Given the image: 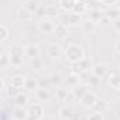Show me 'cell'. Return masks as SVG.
I'll return each mask as SVG.
<instances>
[{
  "mask_svg": "<svg viewBox=\"0 0 120 120\" xmlns=\"http://www.w3.org/2000/svg\"><path fill=\"white\" fill-rule=\"evenodd\" d=\"M65 58L67 61L72 65H76L79 62H82L85 59V49L82 45L79 44H71L67 47L65 49Z\"/></svg>",
  "mask_w": 120,
  "mask_h": 120,
  "instance_id": "1",
  "label": "cell"
},
{
  "mask_svg": "<svg viewBox=\"0 0 120 120\" xmlns=\"http://www.w3.org/2000/svg\"><path fill=\"white\" fill-rule=\"evenodd\" d=\"M10 64L11 67H21L24 64V49L20 47V45H13L10 48Z\"/></svg>",
  "mask_w": 120,
  "mask_h": 120,
  "instance_id": "2",
  "label": "cell"
},
{
  "mask_svg": "<svg viewBox=\"0 0 120 120\" xmlns=\"http://www.w3.org/2000/svg\"><path fill=\"white\" fill-rule=\"evenodd\" d=\"M27 110H28V116H30L31 120H41L42 117H45V112H44L42 103H34Z\"/></svg>",
  "mask_w": 120,
  "mask_h": 120,
  "instance_id": "3",
  "label": "cell"
},
{
  "mask_svg": "<svg viewBox=\"0 0 120 120\" xmlns=\"http://www.w3.org/2000/svg\"><path fill=\"white\" fill-rule=\"evenodd\" d=\"M38 30L41 34H52L55 30V24L51 19H41L38 23Z\"/></svg>",
  "mask_w": 120,
  "mask_h": 120,
  "instance_id": "4",
  "label": "cell"
},
{
  "mask_svg": "<svg viewBox=\"0 0 120 120\" xmlns=\"http://www.w3.org/2000/svg\"><path fill=\"white\" fill-rule=\"evenodd\" d=\"M24 56H27L30 61L40 58V47L37 44H27L24 47Z\"/></svg>",
  "mask_w": 120,
  "mask_h": 120,
  "instance_id": "5",
  "label": "cell"
},
{
  "mask_svg": "<svg viewBox=\"0 0 120 120\" xmlns=\"http://www.w3.org/2000/svg\"><path fill=\"white\" fill-rule=\"evenodd\" d=\"M79 102H81V105H82L83 107L90 109V107H95V105H96V102H98V96H96L92 90H89Z\"/></svg>",
  "mask_w": 120,
  "mask_h": 120,
  "instance_id": "6",
  "label": "cell"
},
{
  "mask_svg": "<svg viewBox=\"0 0 120 120\" xmlns=\"http://www.w3.org/2000/svg\"><path fill=\"white\" fill-rule=\"evenodd\" d=\"M65 26L71 27V26H79L82 24V20H81V16L79 14H75V13H67L64 16V21H62Z\"/></svg>",
  "mask_w": 120,
  "mask_h": 120,
  "instance_id": "7",
  "label": "cell"
},
{
  "mask_svg": "<svg viewBox=\"0 0 120 120\" xmlns=\"http://www.w3.org/2000/svg\"><path fill=\"white\" fill-rule=\"evenodd\" d=\"M47 55L49 58H52V59H58L59 56L62 55V49H61V47L56 45V44H49L47 47Z\"/></svg>",
  "mask_w": 120,
  "mask_h": 120,
  "instance_id": "8",
  "label": "cell"
},
{
  "mask_svg": "<svg viewBox=\"0 0 120 120\" xmlns=\"http://www.w3.org/2000/svg\"><path fill=\"white\" fill-rule=\"evenodd\" d=\"M54 35L59 40H64L68 35V26H65L64 23H58L55 24V30H54Z\"/></svg>",
  "mask_w": 120,
  "mask_h": 120,
  "instance_id": "9",
  "label": "cell"
},
{
  "mask_svg": "<svg viewBox=\"0 0 120 120\" xmlns=\"http://www.w3.org/2000/svg\"><path fill=\"white\" fill-rule=\"evenodd\" d=\"M88 92H89V88H88V85H83V83H79V85H76L75 88H72V95H74L75 99H78V100H81Z\"/></svg>",
  "mask_w": 120,
  "mask_h": 120,
  "instance_id": "10",
  "label": "cell"
},
{
  "mask_svg": "<svg viewBox=\"0 0 120 120\" xmlns=\"http://www.w3.org/2000/svg\"><path fill=\"white\" fill-rule=\"evenodd\" d=\"M107 72V65L103 62H98L92 67V75L98 76V78H103Z\"/></svg>",
  "mask_w": 120,
  "mask_h": 120,
  "instance_id": "11",
  "label": "cell"
},
{
  "mask_svg": "<svg viewBox=\"0 0 120 120\" xmlns=\"http://www.w3.org/2000/svg\"><path fill=\"white\" fill-rule=\"evenodd\" d=\"M81 28H82V33L86 34V35L93 34L95 30H96V23L92 21V20H89V19H88V20H83L82 24H81Z\"/></svg>",
  "mask_w": 120,
  "mask_h": 120,
  "instance_id": "12",
  "label": "cell"
},
{
  "mask_svg": "<svg viewBox=\"0 0 120 120\" xmlns=\"http://www.w3.org/2000/svg\"><path fill=\"white\" fill-rule=\"evenodd\" d=\"M107 85L113 89H120V74L119 72H112L107 79H106Z\"/></svg>",
  "mask_w": 120,
  "mask_h": 120,
  "instance_id": "13",
  "label": "cell"
},
{
  "mask_svg": "<svg viewBox=\"0 0 120 120\" xmlns=\"http://www.w3.org/2000/svg\"><path fill=\"white\" fill-rule=\"evenodd\" d=\"M17 16H19V19L21 20V21H24V23H27V21H31L33 20V17H34V13H31L27 7H20L19 9V11H17Z\"/></svg>",
  "mask_w": 120,
  "mask_h": 120,
  "instance_id": "14",
  "label": "cell"
},
{
  "mask_svg": "<svg viewBox=\"0 0 120 120\" xmlns=\"http://www.w3.org/2000/svg\"><path fill=\"white\" fill-rule=\"evenodd\" d=\"M26 81H27V78L23 75H13L10 79V85L17 88V89H23L26 86Z\"/></svg>",
  "mask_w": 120,
  "mask_h": 120,
  "instance_id": "15",
  "label": "cell"
},
{
  "mask_svg": "<svg viewBox=\"0 0 120 120\" xmlns=\"http://www.w3.org/2000/svg\"><path fill=\"white\" fill-rule=\"evenodd\" d=\"M74 114L75 113L68 106H61V107H59V110H58V116H59V119H61V120H71L74 117Z\"/></svg>",
  "mask_w": 120,
  "mask_h": 120,
  "instance_id": "16",
  "label": "cell"
},
{
  "mask_svg": "<svg viewBox=\"0 0 120 120\" xmlns=\"http://www.w3.org/2000/svg\"><path fill=\"white\" fill-rule=\"evenodd\" d=\"M35 98H37V100L40 103H47L51 99V93H49L48 89H38L35 92Z\"/></svg>",
  "mask_w": 120,
  "mask_h": 120,
  "instance_id": "17",
  "label": "cell"
},
{
  "mask_svg": "<svg viewBox=\"0 0 120 120\" xmlns=\"http://www.w3.org/2000/svg\"><path fill=\"white\" fill-rule=\"evenodd\" d=\"M59 6L58 4H47L45 6V19H52V17H56L58 13H59Z\"/></svg>",
  "mask_w": 120,
  "mask_h": 120,
  "instance_id": "18",
  "label": "cell"
},
{
  "mask_svg": "<svg viewBox=\"0 0 120 120\" xmlns=\"http://www.w3.org/2000/svg\"><path fill=\"white\" fill-rule=\"evenodd\" d=\"M30 116H28V110L24 109V107H16L14 113H13V119L14 120H27Z\"/></svg>",
  "mask_w": 120,
  "mask_h": 120,
  "instance_id": "19",
  "label": "cell"
},
{
  "mask_svg": "<svg viewBox=\"0 0 120 120\" xmlns=\"http://www.w3.org/2000/svg\"><path fill=\"white\" fill-rule=\"evenodd\" d=\"M86 9H88V3H86V2H82V0H76L72 13H75V14H79V16H81V14H83V13L86 11Z\"/></svg>",
  "mask_w": 120,
  "mask_h": 120,
  "instance_id": "20",
  "label": "cell"
},
{
  "mask_svg": "<svg viewBox=\"0 0 120 120\" xmlns=\"http://www.w3.org/2000/svg\"><path fill=\"white\" fill-rule=\"evenodd\" d=\"M24 89H27V90H30V92H34V90L37 92V90L40 89V82H38L37 79H34V78H27Z\"/></svg>",
  "mask_w": 120,
  "mask_h": 120,
  "instance_id": "21",
  "label": "cell"
},
{
  "mask_svg": "<svg viewBox=\"0 0 120 120\" xmlns=\"http://www.w3.org/2000/svg\"><path fill=\"white\" fill-rule=\"evenodd\" d=\"M105 14H106L112 21H114V20L120 19V9H119V7H110V9H106V10H105Z\"/></svg>",
  "mask_w": 120,
  "mask_h": 120,
  "instance_id": "22",
  "label": "cell"
},
{
  "mask_svg": "<svg viewBox=\"0 0 120 120\" xmlns=\"http://www.w3.org/2000/svg\"><path fill=\"white\" fill-rule=\"evenodd\" d=\"M30 67H31L33 71L41 72V71L44 69V62H42L41 58H35V59H31V61H30Z\"/></svg>",
  "mask_w": 120,
  "mask_h": 120,
  "instance_id": "23",
  "label": "cell"
},
{
  "mask_svg": "<svg viewBox=\"0 0 120 120\" xmlns=\"http://www.w3.org/2000/svg\"><path fill=\"white\" fill-rule=\"evenodd\" d=\"M27 102H28V96H27L26 93H20V95H17V96L14 98V105H16V107H24V106L27 105Z\"/></svg>",
  "mask_w": 120,
  "mask_h": 120,
  "instance_id": "24",
  "label": "cell"
},
{
  "mask_svg": "<svg viewBox=\"0 0 120 120\" xmlns=\"http://www.w3.org/2000/svg\"><path fill=\"white\" fill-rule=\"evenodd\" d=\"M9 37H10V30H9V27L4 26V24H0V44L6 42V41L9 40Z\"/></svg>",
  "mask_w": 120,
  "mask_h": 120,
  "instance_id": "25",
  "label": "cell"
},
{
  "mask_svg": "<svg viewBox=\"0 0 120 120\" xmlns=\"http://www.w3.org/2000/svg\"><path fill=\"white\" fill-rule=\"evenodd\" d=\"M58 6H59V9L64 10V11L72 13L74 6H75V0H69V2H59V3H58Z\"/></svg>",
  "mask_w": 120,
  "mask_h": 120,
  "instance_id": "26",
  "label": "cell"
},
{
  "mask_svg": "<svg viewBox=\"0 0 120 120\" xmlns=\"http://www.w3.org/2000/svg\"><path fill=\"white\" fill-rule=\"evenodd\" d=\"M9 65H11V64H10V55L6 54V52H3L2 56H0V68H2V69H6Z\"/></svg>",
  "mask_w": 120,
  "mask_h": 120,
  "instance_id": "27",
  "label": "cell"
},
{
  "mask_svg": "<svg viewBox=\"0 0 120 120\" xmlns=\"http://www.w3.org/2000/svg\"><path fill=\"white\" fill-rule=\"evenodd\" d=\"M48 81H49L51 85L56 86V85H61V82H62V76L59 75V74H52V75H49Z\"/></svg>",
  "mask_w": 120,
  "mask_h": 120,
  "instance_id": "28",
  "label": "cell"
},
{
  "mask_svg": "<svg viewBox=\"0 0 120 120\" xmlns=\"http://www.w3.org/2000/svg\"><path fill=\"white\" fill-rule=\"evenodd\" d=\"M93 109H95V112H98V113H103V112L107 110V103H106L105 100H98Z\"/></svg>",
  "mask_w": 120,
  "mask_h": 120,
  "instance_id": "29",
  "label": "cell"
},
{
  "mask_svg": "<svg viewBox=\"0 0 120 120\" xmlns=\"http://www.w3.org/2000/svg\"><path fill=\"white\" fill-rule=\"evenodd\" d=\"M56 99L58 100H61V102H65L68 99V90L65 88H59L56 90Z\"/></svg>",
  "mask_w": 120,
  "mask_h": 120,
  "instance_id": "30",
  "label": "cell"
},
{
  "mask_svg": "<svg viewBox=\"0 0 120 120\" xmlns=\"http://www.w3.org/2000/svg\"><path fill=\"white\" fill-rule=\"evenodd\" d=\"M103 17V14H102V11L100 10H92L90 11V16H89V20H92V21H95V23H99V20Z\"/></svg>",
  "mask_w": 120,
  "mask_h": 120,
  "instance_id": "31",
  "label": "cell"
},
{
  "mask_svg": "<svg viewBox=\"0 0 120 120\" xmlns=\"http://www.w3.org/2000/svg\"><path fill=\"white\" fill-rule=\"evenodd\" d=\"M24 7H27L31 13H34L35 14V11L38 10V7H40V3H37V2H27L26 4H24Z\"/></svg>",
  "mask_w": 120,
  "mask_h": 120,
  "instance_id": "32",
  "label": "cell"
},
{
  "mask_svg": "<svg viewBox=\"0 0 120 120\" xmlns=\"http://www.w3.org/2000/svg\"><path fill=\"white\" fill-rule=\"evenodd\" d=\"M78 78H79V75L71 74V75H69V78H68V79H69V81H68V83H69V85H72V86L75 88L76 85H79V79H78Z\"/></svg>",
  "mask_w": 120,
  "mask_h": 120,
  "instance_id": "33",
  "label": "cell"
},
{
  "mask_svg": "<svg viewBox=\"0 0 120 120\" xmlns=\"http://www.w3.org/2000/svg\"><path fill=\"white\" fill-rule=\"evenodd\" d=\"M21 92H20V89H17V88H14V86H9V89H7V95L10 96V98H16L17 95H20Z\"/></svg>",
  "mask_w": 120,
  "mask_h": 120,
  "instance_id": "34",
  "label": "cell"
},
{
  "mask_svg": "<svg viewBox=\"0 0 120 120\" xmlns=\"http://www.w3.org/2000/svg\"><path fill=\"white\" fill-rule=\"evenodd\" d=\"M88 120H105L103 119V113H98V112H93L89 114Z\"/></svg>",
  "mask_w": 120,
  "mask_h": 120,
  "instance_id": "35",
  "label": "cell"
},
{
  "mask_svg": "<svg viewBox=\"0 0 120 120\" xmlns=\"http://www.w3.org/2000/svg\"><path fill=\"white\" fill-rule=\"evenodd\" d=\"M99 23H100V26H103V27H107V26H109L110 23H113V21H112V20H110V19H109L106 14H103V17L99 20Z\"/></svg>",
  "mask_w": 120,
  "mask_h": 120,
  "instance_id": "36",
  "label": "cell"
},
{
  "mask_svg": "<svg viewBox=\"0 0 120 120\" xmlns=\"http://www.w3.org/2000/svg\"><path fill=\"white\" fill-rule=\"evenodd\" d=\"M35 16H44V17H45V6H41V4H40L38 10L35 11Z\"/></svg>",
  "mask_w": 120,
  "mask_h": 120,
  "instance_id": "37",
  "label": "cell"
},
{
  "mask_svg": "<svg viewBox=\"0 0 120 120\" xmlns=\"http://www.w3.org/2000/svg\"><path fill=\"white\" fill-rule=\"evenodd\" d=\"M113 28H114L116 31H119V33H120V19H117V20H114V21H113Z\"/></svg>",
  "mask_w": 120,
  "mask_h": 120,
  "instance_id": "38",
  "label": "cell"
},
{
  "mask_svg": "<svg viewBox=\"0 0 120 120\" xmlns=\"http://www.w3.org/2000/svg\"><path fill=\"white\" fill-rule=\"evenodd\" d=\"M48 85H51V83H49V81H48V79H45V81L40 82V89H47V86H48Z\"/></svg>",
  "mask_w": 120,
  "mask_h": 120,
  "instance_id": "39",
  "label": "cell"
},
{
  "mask_svg": "<svg viewBox=\"0 0 120 120\" xmlns=\"http://www.w3.org/2000/svg\"><path fill=\"white\" fill-rule=\"evenodd\" d=\"M89 79H90L89 82H90L92 85H98V83H99V78H98V76H95V75H92Z\"/></svg>",
  "mask_w": 120,
  "mask_h": 120,
  "instance_id": "40",
  "label": "cell"
},
{
  "mask_svg": "<svg viewBox=\"0 0 120 120\" xmlns=\"http://www.w3.org/2000/svg\"><path fill=\"white\" fill-rule=\"evenodd\" d=\"M0 89H2V92L6 90V79H4V78L0 79Z\"/></svg>",
  "mask_w": 120,
  "mask_h": 120,
  "instance_id": "41",
  "label": "cell"
},
{
  "mask_svg": "<svg viewBox=\"0 0 120 120\" xmlns=\"http://www.w3.org/2000/svg\"><path fill=\"white\" fill-rule=\"evenodd\" d=\"M116 51H117V52L120 54V40H119V41L116 42Z\"/></svg>",
  "mask_w": 120,
  "mask_h": 120,
  "instance_id": "42",
  "label": "cell"
},
{
  "mask_svg": "<svg viewBox=\"0 0 120 120\" xmlns=\"http://www.w3.org/2000/svg\"><path fill=\"white\" fill-rule=\"evenodd\" d=\"M116 114H117V116H119V117H120V105H119V107H117V109H116Z\"/></svg>",
  "mask_w": 120,
  "mask_h": 120,
  "instance_id": "43",
  "label": "cell"
},
{
  "mask_svg": "<svg viewBox=\"0 0 120 120\" xmlns=\"http://www.w3.org/2000/svg\"><path fill=\"white\" fill-rule=\"evenodd\" d=\"M41 120H51V119H49V117H42Z\"/></svg>",
  "mask_w": 120,
  "mask_h": 120,
  "instance_id": "44",
  "label": "cell"
},
{
  "mask_svg": "<svg viewBox=\"0 0 120 120\" xmlns=\"http://www.w3.org/2000/svg\"><path fill=\"white\" fill-rule=\"evenodd\" d=\"M117 72H119V74H120V64H119V71H117Z\"/></svg>",
  "mask_w": 120,
  "mask_h": 120,
  "instance_id": "45",
  "label": "cell"
}]
</instances>
